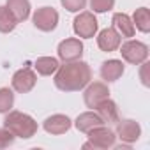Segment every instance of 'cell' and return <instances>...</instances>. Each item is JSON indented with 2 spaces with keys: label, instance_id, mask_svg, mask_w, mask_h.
Instances as JSON below:
<instances>
[{
  "label": "cell",
  "instance_id": "7c38bea8",
  "mask_svg": "<svg viewBox=\"0 0 150 150\" xmlns=\"http://www.w3.org/2000/svg\"><path fill=\"white\" fill-rule=\"evenodd\" d=\"M120 44H122V35H120L113 27L101 30L99 35H97V46H99L103 51H106V53L118 50Z\"/></svg>",
  "mask_w": 150,
  "mask_h": 150
},
{
  "label": "cell",
  "instance_id": "ffe728a7",
  "mask_svg": "<svg viewBox=\"0 0 150 150\" xmlns=\"http://www.w3.org/2000/svg\"><path fill=\"white\" fill-rule=\"evenodd\" d=\"M18 21L13 16V13L7 9V6H0V32L2 34H9L16 28Z\"/></svg>",
  "mask_w": 150,
  "mask_h": 150
},
{
  "label": "cell",
  "instance_id": "6da1fadb",
  "mask_svg": "<svg viewBox=\"0 0 150 150\" xmlns=\"http://www.w3.org/2000/svg\"><path fill=\"white\" fill-rule=\"evenodd\" d=\"M92 80V71L87 62L74 60L58 65L55 71V87L62 92H78Z\"/></svg>",
  "mask_w": 150,
  "mask_h": 150
},
{
  "label": "cell",
  "instance_id": "277c9868",
  "mask_svg": "<svg viewBox=\"0 0 150 150\" xmlns=\"http://www.w3.org/2000/svg\"><path fill=\"white\" fill-rule=\"evenodd\" d=\"M87 134H88V141L83 145V148H92V146L94 148H110L115 145V139H117V134L104 125L94 127Z\"/></svg>",
  "mask_w": 150,
  "mask_h": 150
},
{
  "label": "cell",
  "instance_id": "8fae6325",
  "mask_svg": "<svg viewBox=\"0 0 150 150\" xmlns=\"http://www.w3.org/2000/svg\"><path fill=\"white\" fill-rule=\"evenodd\" d=\"M71 125H72L71 118H69L67 115H60V113L51 115V117H48V118L42 122L44 131H46L48 134H53V136H58V134L67 132V131L71 129Z\"/></svg>",
  "mask_w": 150,
  "mask_h": 150
},
{
  "label": "cell",
  "instance_id": "cb8c5ba5",
  "mask_svg": "<svg viewBox=\"0 0 150 150\" xmlns=\"http://www.w3.org/2000/svg\"><path fill=\"white\" fill-rule=\"evenodd\" d=\"M14 139H16V136H14L9 129H6V127L0 129V148H7V146H11V145L14 143Z\"/></svg>",
  "mask_w": 150,
  "mask_h": 150
},
{
  "label": "cell",
  "instance_id": "ba28073f",
  "mask_svg": "<svg viewBox=\"0 0 150 150\" xmlns=\"http://www.w3.org/2000/svg\"><path fill=\"white\" fill-rule=\"evenodd\" d=\"M83 55V42L76 37H69L58 44V58L64 62L80 60Z\"/></svg>",
  "mask_w": 150,
  "mask_h": 150
},
{
  "label": "cell",
  "instance_id": "5b68a950",
  "mask_svg": "<svg viewBox=\"0 0 150 150\" xmlns=\"http://www.w3.org/2000/svg\"><path fill=\"white\" fill-rule=\"evenodd\" d=\"M72 28H74V34L78 37H83V39H90L97 34V28H99V23L96 20V16L92 13H81L74 18V23H72Z\"/></svg>",
  "mask_w": 150,
  "mask_h": 150
},
{
  "label": "cell",
  "instance_id": "7a4b0ae2",
  "mask_svg": "<svg viewBox=\"0 0 150 150\" xmlns=\"http://www.w3.org/2000/svg\"><path fill=\"white\" fill-rule=\"evenodd\" d=\"M4 127L9 129L16 138L28 139L37 132V122L23 111H7L4 118Z\"/></svg>",
  "mask_w": 150,
  "mask_h": 150
},
{
  "label": "cell",
  "instance_id": "2e32d148",
  "mask_svg": "<svg viewBox=\"0 0 150 150\" xmlns=\"http://www.w3.org/2000/svg\"><path fill=\"white\" fill-rule=\"evenodd\" d=\"M113 28L122 35V37H132L136 28H134V23L132 20L124 14V13H115L113 14Z\"/></svg>",
  "mask_w": 150,
  "mask_h": 150
},
{
  "label": "cell",
  "instance_id": "30bf717a",
  "mask_svg": "<svg viewBox=\"0 0 150 150\" xmlns=\"http://www.w3.org/2000/svg\"><path fill=\"white\" fill-rule=\"evenodd\" d=\"M117 136L125 141V143H134L139 139L141 136V127L136 120H131V118H125V120H118L117 122Z\"/></svg>",
  "mask_w": 150,
  "mask_h": 150
},
{
  "label": "cell",
  "instance_id": "44dd1931",
  "mask_svg": "<svg viewBox=\"0 0 150 150\" xmlns=\"http://www.w3.org/2000/svg\"><path fill=\"white\" fill-rule=\"evenodd\" d=\"M14 104V94L9 87H2L0 88V113H7L11 111Z\"/></svg>",
  "mask_w": 150,
  "mask_h": 150
},
{
  "label": "cell",
  "instance_id": "5bb4252c",
  "mask_svg": "<svg viewBox=\"0 0 150 150\" xmlns=\"http://www.w3.org/2000/svg\"><path fill=\"white\" fill-rule=\"evenodd\" d=\"M122 74H124V62H122V60L111 58V60L103 62V65H101V78H103L106 83L117 81Z\"/></svg>",
  "mask_w": 150,
  "mask_h": 150
},
{
  "label": "cell",
  "instance_id": "4fadbf2b",
  "mask_svg": "<svg viewBox=\"0 0 150 150\" xmlns=\"http://www.w3.org/2000/svg\"><path fill=\"white\" fill-rule=\"evenodd\" d=\"M96 113L103 118V122H104V125L108 124H117L118 120H120V115H118V108H117V104L108 97V99H104V101H101L97 106H96Z\"/></svg>",
  "mask_w": 150,
  "mask_h": 150
},
{
  "label": "cell",
  "instance_id": "9a60e30c",
  "mask_svg": "<svg viewBox=\"0 0 150 150\" xmlns=\"http://www.w3.org/2000/svg\"><path fill=\"white\" fill-rule=\"evenodd\" d=\"M74 125H76V129H78L80 132H85V134H87V132L92 131L94 127L104 125V122H103V118H101L96 111H85V113H81V115L76 118Z\"/></svg>",
  "mask_w": 150,
  "mask_h": 150
},
{
  "label": "cell",
  "instance_id": "d4e9b609",
  "mask_svg": "<svg viewBox=\"0 0 150 150\" xmlns=\"http://www.w3.org/2000/svg\"><path fill=\"white\" fill-rule=\"evenodd\" d=\"M139 65H141V71H139L141 83H143L145 87H148V64H146V60H145V62H141Z\"/></svg>",
  "mask_w": 150,
  "mask_h": 150
},
{
  "label": "cell",
  "instance_id": "8992f818",
  "mask_svg": "<svg viewBox=\"0 0 150 150\" xmlns=\"http://www.w3.org/2000/svg\"><path fill=\"white\" fill-rule=\"evenodd\" d=\"M34 27L41 32H51L58 25V13L53 7H41L32 16Z\"/></svg>",
  "mask_w": 150,
  "mask_h": 150
},
{
  "label": "cell",
  "instance_id": "d6986e66",
  "mask_svg": "<svg viewBox=\"0 0 150 150\" xmlns=\"http://www.w3.org/2000/svg\"><path fill=\"white\" fill-rule=\"evenodd\" d=\"M132 23H134V28H138L139 32L146 34L150 30V11L146 7L136 9L134 14H132Z\"/></svg>",
  "mask_w": 150,
  "mask_h": 150
},
{
  "label": "cell",
  "instance_id": "52a82bcc",
  "mask_svg": "<svg viewBox=\"0 0 150 150\" xmlns=\"http://www.w3.org/2000/svg\"><path fill=\"white\" fill-rule=\"evenodd\" d=\"M108 97H110V88H108V85L103 83V81H94V83H88V85L85 87L83 99H85V104H87L88 108H92V110H96V106H97L101 101L108 99Z\"/></svg>",
  "mask_w": 150,
  "mask_h": 150
},
{
  "label": "cell",
  "instance_id": "603a6c76",
  "mask_svg": "<svg viewBox=\"0 0 150 150\" xmlns=\"http://www.w3.org/2000/svg\"><path fill=\"white\" fill-rule=\"evenodd\" d=\"M60 4H62L69 13H80L81 9H85L87 0H60Z\"/></svg>",
  "mask_w": 150,
  "mask_h": 150
},
{
  "label": "cell",
  "instance_id": "e0dca14e",
  "mask_svg": "<svg viewBox=\"0 0 150 150\" xmlns=\"http://www.w3.org/2000/svg\"><path fill=\"white\" fill-rule=\"evenodd\" d=\"M7 9L13 13L16 21H25L30 16V2L28 0H7Z\"/></svg>",
  "mask_w": 150,
  "mask_h": 150
},
{
  "label": "cell",
  "instance_id": "3957f363",
  "mask_svg": "<svg viewBox=\"0 0 150 150\" xmlns=\"http://www.w3.org/2000/svg\"><path fill=\"white\" fill-rule=\"evenodd\" d=\"M118 48H120L122 58L132 65H139L141 62H145L148 58V46L139 41H125Z\"/></svg>",
  "mask_w": 150,
  "mask_h": 150
},
{
  "label": "cell",
  "instance_id": "7402d4cb",
  "mask_svg": "<svg viewBox=\"0 0 150 150\" xmlns=\"http://www.w3.org/2000/svg\"><path fill=\"white\" fill-rule=\"evenodd\" d=\"M113 6H115V0H90V7L94 9V13L111 11Z\"/></svg>",
  "mask_w": 150,
  "mask_h": 150
},
{
  "label": "cell",
  "instance_id": "ac0fdd59",
  "mask_svg": "<svg viewBox=\"0 0 150 150\" xmlns=\"http://www.w3.org/2000/svg\"><path fill=\"white\" fill-rule=\"evenodd\" d=\"M58 60L53 57H41L35 60V71L41 74V76H51L55 74V71L58 69Z\"/></svg>",
  "mask_w": 150,
  "mask_h": 150
},
{
  "label": "cell",
  "instance_id": "9c48e42d",
  "mask_svg": "<svg viewBox=\"0 0 150 150\" xmlns=\"http://www.w3.org/2000/svg\"><path fill=\"white\" fill-rule=\"evenodd\" d=\"M37 83V74L32 71V67H23L14 72L13 76V88L20 94L30 92Z\"/></svg>",
  "mask_w": 150,
  "mask_h": 150
}]
</instances>
